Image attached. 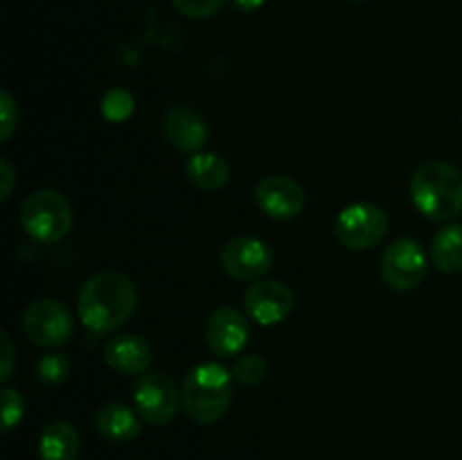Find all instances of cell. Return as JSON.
Instances as JSON below:
<instances>
[{
    "label": "cell",
    "mask_w": 462,
    "mask_h": 460,
    "mask_svg": "<svg viewBox=\"0 0 462 460\" xmlns=\"http://www.w3.org/2000/svg\"><path fill=\"white\" fill-rule=\"evenodd\" d=\"M135 284L120 271H102L84 282L77 300L79 320L93 334L120 329L135 311Z\"/></svg>",
    "instance_id": "obj_1"
},
{
    "label": "cell",
    "mask_w": 462,
    "mask_h": 460,
    "mask_svg": "<svg viewBox=\"0 0 462 460\" xmlns=\"http://www.w3.org/2000/svg\"><path fill=\"white\" fill-rule=\"evenodd\" d=\"M409 192L418 212L447 224L462 212V171L445 161L422 162L411 176Z\"/></svg>",
    "instance_id": "obj_2"
},
{
    "label": "cell",
    "mask_w": 462,
    "mask_h": 460,
    "mask_svg": "<svg viewBox=\"0 0 462 460\" xmlns=\"http://www.w3.org/2000/svg\"><path fill=\"white\" fill-rule=\"evenodd\" d=\"M233 373L221 363L206 361L185 374L183 409L194 422L212 424L226 415L233 401Z\"/></svg>",
    "instance_id": "obj_3"
},
{
    "label": "cell",
    "mask_w": 462,
    "mask_h": 460,
    "mask_svg": "<svg viewBox=\"0 0 462 460\" xmlns=\"http://www.w3.org/2000/svg\"><path fill=\"white\" fill-rule=\"evenodd\" d=\"M75 224L72 206L57 189H36L23 201L21 225L32 239L43 244L66 237Z\"/></svg>",
    "instance_id": "obj_4"
},
{
    "label": "cell",
    "mask_w": 462,
    "mask_h": 460,
    "mask_svg": "<svg viewBox=\"0 0 462 460\" xmlns=\"http://www.w3.org/2000/svg\"><path fill=\"white\" fill-rule=\"evenodd\" d=\"M134 404L140 418L147 424L161 427L171 422L183 406V392L174 379L165 373H143L134 386Z\"/></svg>",
    "instance_id": "obj_5"
},
{
    "label": "cell",
    "mask_w": 462,
    "mask_h": 460,
    "mask_svg": "<svg viewBox=\"0 0 462 460\" xmlns=\"http://www.w3.org/2000/svg\"><path fill=\"white\" fill-rule=\"evenodd\" d=\"M334 233L350 251H368L386 237L388 216L374 203H352L338 212Z\"/></svg>",
    "instance_id": "obj_6"
},
{
    "label": "cell",
    "mask_w": 462,
    "mask_h": 460,
    "mask_svg": "<svg viewBox=\"0 0 462 460\" xmlns=\"http://www.w3.org/2000/svg\"><path fill=\"white\" fill-rule=\"evenodd\" d=\"M23 329L34 345L61 347L75 334V323L70 309L61 300L41 298L27 307L23 316Z\"/></svg>",
    "instance_id": "obj_7"
},
{
    "label": "cell",
    "mask_w": 462,
    "mask_h": 460,
    "mask_svg": "<svg viewBox=\"0 0 462 460\" xmlns=\"http://www.w3.org/2000/svg\"><path fill=\"white\" fill-rule=\"evenodd\" d=\"M429 260L415 239H397L383 251L379 273L393 291H413L424 282Z\"/></svg>",
    "instance_id": "obj_8"
},
{
    "label": "cell",
    "mask_w": 462,
    "mask_h": 460,
    "mask_svg": "<svg viewBox=\"0 0 462 460\" xmlns=\"http://www.w3.org/2000/svg\"><path fill=\"white\" fill-rule=\"evenodd\" d=\"M221 266L230 278L239 282H257L273 266V253L269 244L257 237H235L221 248Z\"/></svg>",
    "instance_id": "obj_9"
},
{
    "label": "cell",
    "mask_w": 462,
    "mask_h": 460,
    "mask_svg": "<svg viewBox=\"0 0 462 460\" xmlns=\"http://www.w3.org/2000/svg\"><path fill=\"white\" fill-rule=\"evenodd\" d=\"M244 309L257 325H278L291 314L293 293L280 280H257L244 293Z\"/></svg>",
    "instance_id": "obj_10"
},
{
    "label": "cell",
    "mask_w": 462,
    "mask_h": 460,
    "mask_svg": "<svg viewBox=\"0 0 462 460\" xmlns=\"http://www.w3.org/2000/svg\"><path fill=\"white\" fill-rule=\"evenodd\" d=\"M248 338H251V325L246 316L235 307H221L208 318L206 343L212 354L224 359L239 356L248 345Z\"/></svg>",
    "instance_id": "obj_11"
},
{
    "label": "cell",
    "mask_w": 462,
    "mask_h": 460,
    "mask_svg": "<svg viewBox=\"0 0 462 460\" xmlns=\"http://www.w3.org/2000/svg\"><path fill=\"white\" fill-rule=\"evenodd\" d=\"M255 203L271 219H296L305 210V189L289 176H266L255 185Z\"/></svg>",
    "instance_id": "obj_12"
},
{
    "label": "cell",
    "mask_w": 462,
    "mask_h": 460,
    "mask_svg": "<svg viewBox=\"0 0 462 460\" xmlns=\"http://www.w3.org/2000/svg\"><path fill=\"white\" fill-rule=\"evenodd\" d=\"M161 131L171 147L185 153H197L208 140L206 120L197 111L180 104H174L162 113Z\"/></svg>",
    "instance_id": "obj_13"
},
{
    "label": "cell",
    "mask_w": 462,
    "mask_h": 460,
    "mask_svg": "<svg viewBox=\"0 0 462 460\" xmlns=\"http://www.w3.org/2000/svg\"><path fill=\"white\" fill-rule=\"evenodd\" d=\"M104 361L117 374H143L152 363V347L138 334H117L104 345Z\"/></svg>",
    "instance_id": "obj_14"
},
{
    "label": "cell",
    "mask_w": 462,
    "mask_h": 460,
    "mask_svg": "<svg viewBox=\"0 0 462 460\" xmlns=\"http://www.w3.org/2000/svg\"><path fill=\"white\" fill-rule=\"evenodd\" d=\"M95 424H97L99 436L106 437L108 442H129L143 431V418L138 415V410L129 409L120 401L104 404L95 415Z\"/></svg>",
    "instance_id": "obj_15"
},
{
    "label": "cell",
    "mask_w": 462,
    "mask_h": 460,
    "mask_svg": "<svg viewBox=\"0 0 462 460\" xmlns=\"http://www.w3.org/2000/svg\"><path fill=\"white\" fill-rule=\"evenodd\" d=\"M185 176L194 188L203 192H217L228 185L230 165L219 153L197 152L185 161Z\"/></svg>",
    "instance_id": "obj_16"
},
{
    "label": "cell",
    "mask_w": 462,
    "mask_h": 460,
    "mask_svg": "<svg viewBox=\"0 0 462 460\" xmlns=\"http://www.w3.org/2000/svg\"><path fill=\"white\" fill-rule=\"evenodd\" d=\"M79 433L70 422L54 419L39 437L41 460H75L79 455Z\"/></svg>",
    "instance_id": "obj_17"
},
{
    "label": "cell",
    "mask_w": 462,
    "mask_h": 460,
    "mask_svg": "<svg viewBox=\"0 0 462 460\" xmlns=\"http://www.w3.org/2000/svg\"><path fill=\"white\" fill-rule=\"evenodd\" d=\"M433 266L442 273L462 271V224H449L438 230L431 239Z\"/></svg>",
    "instance_id": "obj_18"
},
{
    "label": "cell",
    "mask_w": 462,
    "mask_h": 460,
    "mask_svg": "<svg viewBox=\"0 0 462 460\" xmlns=\"http://www.w3.org/2000/svg\"><path fill=\"white\" fill-rule=\"evenodd\" d=\"M134 108H135L134 95L125 88L108 90V93L102 97V115L106 117L108 122H116V124L129 120V117L134 115Z\"/></svg>",
    "instance_id": "obj_19"
},
{
    "label": "cell",
    "mask_w": 462,
    "mask_h": 460,
    "mask_svg": "<svg viewBox=\"0 0 462 460\" xmlns=\"http://www.w3.org/2000/svg\"><path fill=\"white\" fill-rule=\"evenodd\" d=\"M230 373H233L235 382H239L242 386H255V383H260L262 379L266 377V373H269V363H266L260 354L248 352V354L237 356V361H235Z\"/></svg>",
    "instance_id": "obj_20"
},
{
    "label": "cell",
    "mask_w": 462,
    "mask_h": 460,
    "mask_svg": "<svg viewBox=\"0 0 462 460\" xmlns=\"http://www.w3.org/2000/svg\"><path fill=\"white\" fill-rule=\"evenodd\" d=\"M70 374V359L61 352H52V354H43L36 363V377L48 386H59Z\"/></svg>",
    "instance_id": "obj_21"
},
{
    "label": "cell",
    "mask_w": 462,
    "mask_h": 460,
    "mask_svg": "<svg viewBox=\"0 0 462 460\" xmlns=\"http://www.w3.org/2000/svg\"><path fill=\"white\" fill-rule=\"evenodd\" d=\"M25 415V401L23 395L14 388H3V433H9L21 424Z\"/></svg>",
    "instance_id": "obj_22"
},
{
    "label": "cell",
    "mask_w": 462,
    "mask_h": 460,
    "mask_svg": "<svg viewBox=\"0 0 462 460\" xmlns=\"http://www.w3.org/2000/svg\"><path fill=\"white\" fill-rule=\"evenodd\" d=\"M228 0H171L174 9L188 18H208L219 12Z\"/></svg>",
    "instance_id": "obj_23"
},
{
    "label": "cell",
    "mask_w": 462,
    "mask_h": 460,
    "mask_svg": "<svg viewBox=\"0 0 462 460\" xmlns=\"http://www.w3.org/2000/svg\"><path fill=\"white\" fill-rule=\"evenodd\" d=\"M18 126V106L7 90L0 93V140L7 143Z\"/></svg>",
    "instance_id": "obj_24"
},
{
    "label": "cell",
    "mask_w": 462,
    "mask_h": 460,
    "mask_svg": "<svg viewBox=\"0 0 462 460\" xmlns=\"http://www.w3.org/2000/svg\"><path fill=\"white\" fill-rule=\"evenodd\" d=\"M0 343H3V370H0V382H7V379L12 377L14 370V345L5 332L0 334Z\"/></svg>",
    "instance_id": "obj_25"
},
{
    "label": "cell",
    "mask_w": 462,
    "mask_h": 460,
    "mask_svg": "<svg viewBox=\"0 0 462 460\" xmlns=\"http://www.w3.org/2000/svg\"><path fill=\"white\" fill-rule=\"evenodd\" d=\"M0 179H3V188H0V198H9V194H12V188H14V170L12 165H9L7 161H0Z\"/></svg>",
    "instance_id": "obj_26"
},
{
    "label": "cell",
    "mask_w": 462,
    "mask_h": 460,
    "mask_svg": "<svg viewBox=\"0 0 462 460\" xmlns=\"http://www.w3.org/2000/svg\"><path fill=\"white\" fill-rule=\"evenodd\" d=\"M228 3L235 9H239V12H255V9H260L264 5V0H228Z\"/></svg>",
    "instance_id": "obj_27"
},
{
    "label": "cell",
    "mask_w": 462,
    "mask_h": 460,
    "mask_svg": "<svg viewBox=\"0 0 462 460\" xmlns=\"http://www.w3.org/2000/svg\"><path fill=\"white\" fill-rule=\"evenodd\" d=\"M347 3H365V0H347Z\"/></svg>",
    "instance_id": "obj_28"
}]
</instances>
